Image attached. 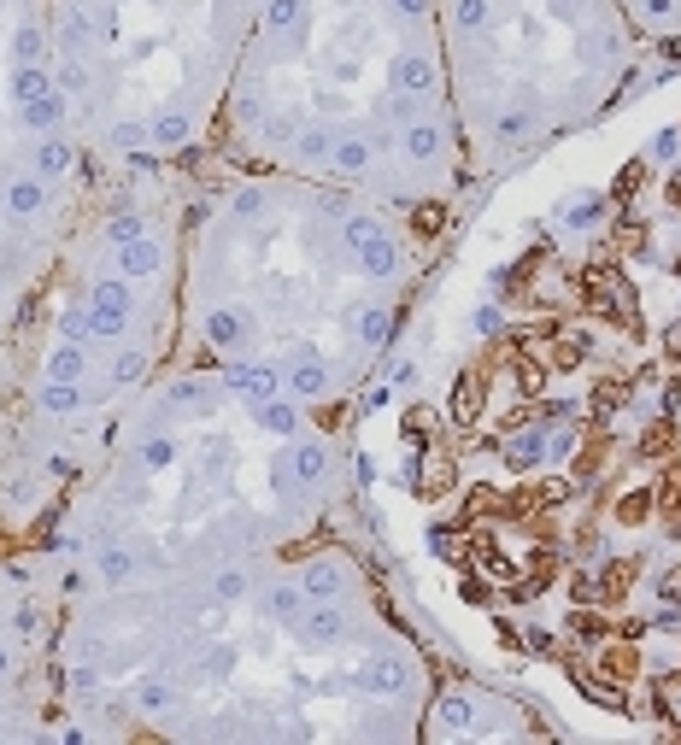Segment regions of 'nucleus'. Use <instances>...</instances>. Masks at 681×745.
<instances>
[{
    "label": "nucleus",
    "mask_w": 681,
    "mask_h": 745,
    "mask_svg": "<svg viewBox=\"0 0 681 745\" xmlns=\"http://www.w3.org/2000/svg\"><path fill=\"white\" fill-rule=\"evenodd\" d=\"M83 476L53 528L65 599L306 546L335 505L341 452L312 405L247 399L218 364H188L112 417Z\"/></svg>",
    "instance_id": "f257e3e1"
},
{
    "label": "nucleus",
    "mask_w": 681,
    "mask_h": 745,
    "mask_svg": "<svg viewBox=\"0 0 681 745\" xmlns=\"http://www.w3.org/2000/svg\"><path fill=\"white\" fill-rule=\"evenodd\" d=\"M406 229L341 182L259 171L188 212L177 311L194 364H253L300 405H335L400 335Z\"/></svg>",
    "instance_id": "f03ea898"
},
{
    "label": "nucleus",
    "mask_w": 681,
    "mask_h": 745,
    "mask_svg": "<svg viewBox=\"0 0 681 745\" xmlns=\"http://www.w3.org/2000/svg\"><path fill=\"white\" fill-rule=\"evenodd\" d=\"M253 171L429 206L464 176L435 0H265L224 94Z\"/></svg>",
    "instance_id": "7ed1b4c3"
},
{
    "label": "nucleus",
    "mask_w": 681,
    "mask_h": 745,
    "mask_svg": "<svg viewBox=\"0 0 681 745\" xmlns=\"http://www.w3.org/2000/svg\"><path fill=\"white\" fill-rule=\"evenodd\" d=\"M259 12L265 0H47L71 130L130 171L200 147Z\"/></svg>",
    "instance_id": "20e7f679"
},
{
    "label": "nucleus",
    "mask_w": 681,
    "mask_h": 745,
    "mask_svg": "<svg viewBox=\"0 0 681 745\" xmlns=\"http://www.w3.org/2000/svg\"><path fill=\"white\" fill-rule=\"evenodd\" d=\"M464 153L500 165L593 118L629 71L617 0H435Z\"/></svg>",
    "instance_id": "39448f33"
},
{
    "label": "nucleus",
    "mask_w": 681,
    "mask_h": 745,
    "mask_svg": "<svg viewBox=\"0 0 681 745\" xmlns=\"http://www.w3.org/2000/svg\"><path fill=\"white\" fill-rule=\"evenodd\" d=\"M83 135L53 77L47 0H0V323L24 329L83 182Z\"/></svg>",
    "instance_id": "423d86ee"
},
{
    "label": "nucleus",
    "mask_w": 681,
    "mask_h": 745,
    "mask_svg": "<svg viewBox=\"0 0 681 745\" xmlns=\"http://www.w3.org/2000/svg\"><path fill=\"white\" fill-rule=\"evenodd\" d=\"M42 640V611L24 599V570H0V740L30 734V658Z\"/></svg>",
    "instance_id": "0eeeda50"
},
{
    "label": "nucleus",
    "mask_w": 681,
    "mask_h": 745,
    "mask_svg": "<svg viewBox=\"0 0 681 745\" xmlns=\"http://www.w3.org/2000/svg\"><path fill=\"white\" fill-rule=\"evenodd\" d=\"M664 352H670V358H676V364H681V323H676V329H670V335H664Z\"/></svg>",
    "instance_id": "6e6552de"
}]
</instances>
